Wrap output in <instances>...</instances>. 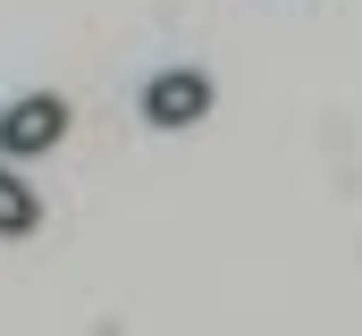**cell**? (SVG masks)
<instances>
[{"label": "cell", "instance_id": "obj_3", "mask_svg": "<svg viewBox=\"0 0 362 336\" xmlns=\"http://www.w3.org/2000/svg\"><path fill=\"white\" fill-rule=\"evenodd\" d=\"M34 227H42L34 185H25V176H0V236H34Z\"/></svg>", "mask_w": 362, "mask_h": 336}, {"label": "cell", "instance_id": "obj_2", "mask_svg": "<svg viewBox=\"0 0 362 336\" xmlns=\"http://www.w3.org/2000/svg\"><path fill=\"white\" fill-rule=\"evenodd\" d=\"M202 109H211V76H202V68H160V76L144 84V118H152L160 135L194 126Z\"/></svg>", "mask_w": 362, "mask_h": 336}, {"label": "cell", "instance_id": "obj_1", "mask_svg": "<svg viewBox=\"0 0 362 336\" xmlns=\"http://www.w3.org/2000/svg\"><path fill=\"white\" fill-rule=\"evenodd\" d=\"M51 143H68V101L59 92H25L0 109V152L8 160H42Z\"/></svg>", "mask_w": 362, "mask_h": 336}]
</instances>
